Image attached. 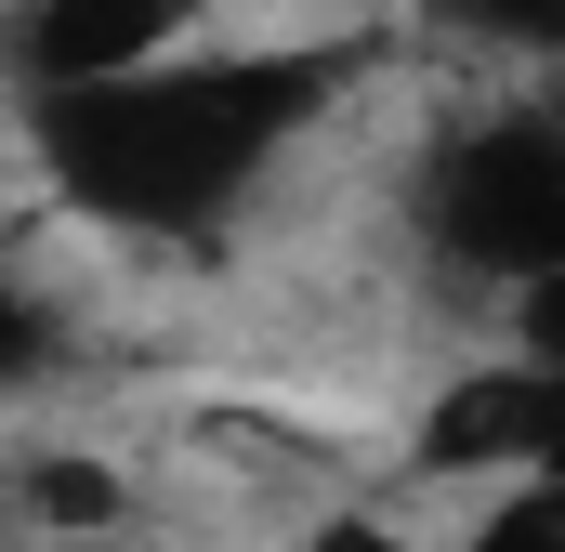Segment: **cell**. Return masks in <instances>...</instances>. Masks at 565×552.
<instances>
[{"label": "cell", "instance_id": "cell-1", "mask_svg": "<svg viewBox=\"0 0 565 552\" xmlns=\"http://www.w3.org/2000/svg\"><path fill=\"white\" fill-rule=\"evenodd\" d=\"M316 79L329 66H145L119 93L26 106V132L66 171L79 211H106V224H198L250 171H277V145L302 132Z\"/></svg>", "mask_w": 565, "mask_h": 552}, {"label": "cell", "instance_id": "cell-2", "mask_svg": "<svg viewBox=\"0 0 565 552\" xmlns=\"http://www.w3.org/2000/svg\"><path fill=\"white\" fill-rule=\"evenodd\" d=\"M422 224H434V251H447L460 276H500V289L526 302L540 276H565V132L540 119V106L473 119V132L434 158Z\"/></svg>", "mask_w": 565, "mask_h": 552}, {"label": "cell", "instance_id": "cell-3", "mask_svg": "<svg viewBox=\"0 0 565 552\" xmlns=\"http://www.w3.org/2000/svg\"><path fill=\"white\" fill-rule=\"evenodd\" d=\"M422 460L434 474H473V487H540V474H565V369L513 355V369L447 382L434 421H422Z\"/></svg>", "mask_w": 565, "mask_h": 552}, {"label": "cell", "instance_id": "cell-4", "mask_svg": "<svg viewBox=\"0 0 565 552\" xmlns=\"http://www.w3.org/2000/svg\"><path fill=\"white\" fill-rule=\"evenodd\" d=\"M171 40H184V0H13V79H26V106L119 93Z\"/></svg>", "mask_w": 565, "mask_h": 552}, {"label": "cell", "instance_id": "cell-5", "mask_svg": "<svg viewBox=\"0 0 565 552\" xmlns=\"http://www.w3.org/2000/svg\"><path fill=\"white\" fill-rule=\"evenodd\" d=\"M434 13L500 40V53H565V0H434Z\"/></svg>", "mask_w": 565, "mask_h": 552}, {"label": "cell", "instance_id": "cell-6", "mask_svg": "<svg viewBox=\"0 0 565 552\" xmlns=\"http://www.w3.org/2000/svg\"><path fill=\"white\" fill-rule=\"evenodd\" d=\"M40 513H53V527H106V513H119V487H106L93 460H53V474H40Z\"/></svg>", "mask_w": 565, "mask_h": 552}, {"label": "cell", "instance_id": "cell-7", "mask_svg": "<svg viewBox=\"0 0 565 552\" xmlns=\"http://www.w3.org/2000/svg\"><path fill=\"white\" fill-rule=\"evenodd\" d=\"M513 316H526V355H540V369H565V276H540Z\"/></svg>", "mask_w": 565, "mask_h": 552}, {"label": "cell", "instance_id": "cell-8", "mask_svg": "<svg viewBox=\"0 0 565 552\" xmlns=\"http://www.w3.org/2000/svg\"><path fill=\"white\" fill-rule=\"evenodd\" d=\"M302 552H422V540H408V527H382V513H329Z\"/></svg>", "mask_w": 565, "mask_h": 552}]
</instances>
